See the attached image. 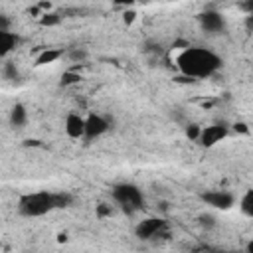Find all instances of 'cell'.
<instances>
[{"label": "cell", "mask_w": 253, "mask_h": 253, "mask_svg": "<svg viewBox=\"0 0 253 253\" xmlns=\"http://www.w3.org/2000/svg\"><path fill=\"white\" fill-rule=\"evenodd\" d=\"M174 63L186 81H196V79H206V77H211L213 73H217L221 69L223 61L210 47L188 45L178 51V55L174 57Z\"/></svg>", "instance_id": "6da1fadb"}, {"label": "cell", "mask_w": 253, "mask_h": 253, "mask_svg": "<svg viewBox=\"0 0 253 253\" xmlns=\"http://www.w3.org/2000/svg\"><path fill=\"white\" fill-rule=\"evenodd\" d=\"M73 202L71 194L67 192H30L20 196L18 200V211L24 217H42L55 210H63Z\"/></svg>", "instance_id": "7a4b0ae2"}, {"label": "cell", "mask_w": 253, "mask_h": 253, "mask_svg": "<svg viewBox=\"0 0 253 253\" xmlns=\"http://www.w3.org/2000/svg\"><path fill=\"white\" fill-rule=\"evenodd\" d=\"M111 198L126 213H134V211H140L144 208V194L132 182H119V184H115L111 188Z\"/></svg>", "instance_id": "3957f363"}, {"label": "cell", "mask_w": 253, "mask_h": 253, "mask_svg": "<svg viewBox=\"0 0 253 253\" xmlns=\"http://www.w3.org/2000/svg\"><path fill=\"white\" fill-rule=\"evenodd\" d=\"M166 231H168V223H166V219H162V217H146V219L138 221L136 227H134L136 237L142 239V241L158 239V237L166 235Z\"/></svg>", "instance_id": "277c9868"}, {"label": "cell", "mask_w": 253, "mask_h": 253, "mask_svg": "<svg viewBox=\"0 0 253 253\" xmlns=\"http://www.w3.org/2000/svg\"><path fill=\"white\" fill-rule=\"evenodd\" d=\"M111 130V121L99 113H89L85 117V132H83V140L85 142H93L97 138H101L105 132Z\"/></svg>", "instance_id": "5b68a950"}, {"label": "cell", "mask_w": 253, "mask_h": 253, "mask_svg": "<svg viewBox=\"0 0 253 253\" xmlns=\"http://www.w3.org/2000/svg\"><path fill=\"white\" fill-rule=\"evenodd\" d=\"M202 202L213 210L225 211L235 204V198L231 192H225V190H208L202 194Z\"/></svg>", "instance_id": "8992f818"}, {"label": "cell", "mask_w": 253, "mask_h": 253, "mask_svg": "<svg viewBox=\"0 0 253 253\" xmlns=\"http://www.w3.org/2000/svg\"><path fill=\"white\" fill-rule=\"evenodd\" d=\"M225 136H227V125L225 123H215V125H210V126H202L198 142L202 146H213V144L221 142Z\"/></svg>", "instance_id": "52a82bcc"}, {"label": "cell", "mask_w": 253, "mask_h": 253, "mask_svg": "<svg viewBox=\"0 0 253 253\" xmlns=\"http://www.w3.org/2000/svg\"><path fill=\"white\" fill-rule=\"evenodd\" d=\"M198 20L206 34H221L225 30V18L217 10H206L198 16Z\"/></svg>", "instance_id": "ba28073f"}, {"label": "cell", "mask_w": 253, "mask_h": 253, "mask_svg": "<svg viewBox=\"0 0 253 253\" xmlns=\"http://www.w3.org/2000/svg\"><path fill=\"white\" fill-rule=\"evenodd\" d=\"M65 132L69 138L73 140H79L83 138V132H85V117H81L79 113H69L65 117Z\"/></svg>", "instance_id": "9c48e42d"}, {"label": "cell", "mask_w": 253, "mask_h": 253, "mask_svg": "<svg viewBox=\"0 0 253 253\" xmlns=\"http://www.w3.org/2000/svg\"><path fill=\"white\" fill-rule=\"evenodd\" d=\"M18 36L10 30H0V57H6L8 53H12L18 45Z\"/></svg>", "instance_id": "30bf717a"}, {"label": "cell", "mask_w": 253, "mask_h": 253, "mask_svg": "<svg viewBox=\"0 0 253 253\" xmlns=\"http://www.w3.org/2000/svg\"><path fill=\"white\" fill-rule=\"evenodd\" d=\"M26 123H28V111H26V107L22 103H16L10 109V125L14 128H22Z\"/></svg>", "instance_id": "8fae6325"}, {"label": "cell", "mask_w": 253, "mask_h": 253, "mask_svg": "<svg viewBox=\"0 0 253 253\" xmlns=\"http://www.w3.org/2000/svg\"><path fill=\"white\" fill-rule=\"evenodd\" d=\"M61 55H63V49L45 47V49H42L40 55L36 57V65H47V63H53V61H57Z\"/></svg>", "instance_id": "7c38bea8"}, {"label": "cell", "mask_w": 253, "mask_h": 253, "mask_svg": "<svg viewBox=\"0 0 253 253\" xmlns=\"http://www.w3.org/2000/svg\"><path fill=\"white\" fill-rule=\"evenodd\" d=\"M239 210L245 217H253V190H247L239 200Z\"/></svg>", "instance_id": "4fadbf2b"}, {"label": "cell", "mask_w": 253, "mask_h": 253, "mask_svg": "<svg viewBox=\"0 0 253 253\" xmlns=\"http://www.w3.org/2000/svg\"><path fill=\"white\" fill-rule=\"evenodd\" d=\"M4 75H6V79H10V81H18V79H20V71L16 69V65H14L12 61H8V63L4 65Z\"/></svg>", "instance_id": "5bb4252c"}, {"label": "cell", "mask_w": 253, "mask_h": 253, "mask_svg": "<svg viewBox=\"0 0 253 253\" xmlns=\"http://www.w3.org/2000/svg\"><path fill=\"white\" fill-rule=\"evenodd\" d=\"M40 22H42V26H55V24H59L61 22V16L59 14H43L42 18H40Z\"/></svg>", "instance_id": "9a60e30c"}, {"label": "cell", "mask_w": 253, "mask_h": 253, "mask_svg": "<svg viewBox=\"0 0 253 253\" xmlns=\"http://www.w3.org/2000/svg\"><path fill=\"white\" fill-rule=\"evenodd\" d=\"M73 61H83L85 57H87V51L85 49H79V47H73V49H69V53H67Z\"/></svg>", "instance_id": "2e32d148"}, {"label": "cell", "mask_w": 253, "mask_h": 253, "mask_svg": "<svg viewBox=\"0 0 253 253\" xmlns=\"http://www.w3.org/2000/svg\"><path fill=\"white\" fill-rule=\"evenodd\" d=\"M79 81V75L73 73V71H67L61 75V85H71V83H77Z\"/></svg>", "instance_id": "e0dca14e"}, {"label": "cell", "mask_w": 253, "mask_h": 253, "mask_svg": "<svg viewBox=\"0 0 253 253\" xmlns=\"http://www.w3.org/2000/svg\"><path fill=\"white\" fill-rule=\"evenodd\" d=\"M200 130H202V126H198V125H190V126L186 128V134H188V138H192V140H198V136H200Z\"/></svg>", "instance_id": "ac0fdd59"}, {"label": "cell", "mask_w": 253, "mask_h": 253, "mask_svg": "<svg viewBox=\"0 0 253 253\" xmlns=\"http://www.w3.org/2000/svg\"><path fill=\"white\" fill-rule=\"evenodd\" d=\"M200 223H202L204 227H211V225L215 223V219H213L211 215H202V217H200Z\"/></svg>", "instance_id": "d6986e66"}, {"label": "cell", "mask_w": 253, "mask_h": 253, "mask_svg": "<svg viewBox=\"0 0 253 253\" xmlns=\"http://www.w3.org/2000/svg\"><path fill=\"white\" fill-rule=\"evenodd\" d=\"M0 30H10V20L4 14H0Z\"/></svg>", "instance_id": "ffe728a7"}, {"label": "cell", "mask_w": 253, "mask_h": 253, "mask_svg": "<svg viewBox=\"0 0 253 253\" xmlns=\"http://www.w3.org/2000/svg\"><path fill=\"white\" fill-rule=\"evenodd\" d=\"M105 213H109V210L105 208V204H101V208H99V215H105Z\"/></svg>", "instance_id": "44dd1931"}, {"label": "cell", "mask_w": 253, "mask_h": 253, "mask_svg": "<svg viewBox=\"0 0 253 253\" xmlns=\"http://www.w3.org/2000/svg\"><path fill=\"white\" fill-rule=\"evenodd\" d=\"M217 253H241V251H217Z\"/></svg>", "instance_id": "7402d4cb"}]
</instances>
